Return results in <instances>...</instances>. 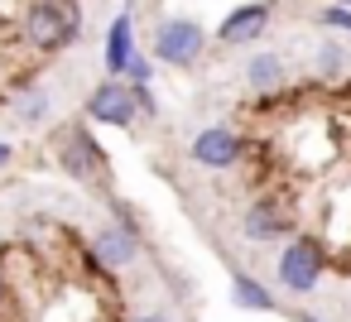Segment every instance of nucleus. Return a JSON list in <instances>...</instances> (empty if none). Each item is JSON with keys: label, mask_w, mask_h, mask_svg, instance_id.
<instances>
[{"label": "nucleus", "mask_w": 351, "mask_h": 322, "mask_svg": "<svg viewBox=\"0 0 351 322\" xmlns=\"http://www.w3.org/2000/svg\"><path fill=\"white\" fill-rule=\"evenodd\" d=\"M346 68H351V53L341 44H317L313 49V77L317 82H341Z\"/></svg>", "instance_id": "obj_13"}, {"label": "nucleus", "mask_w": 351, "mask_h": 322, "mask_svg": "<svg viewBox=\"0 0 351 322\" xmlns=\"http://www.w3.org/2000/svg\"><path fill=\"white\" fill-rule=\"evenodd\" d=\"M289 322H322V317L308 312V308H289Z\"/></svg>", "instance_id": "obj_20"}, {"label": "nucleus", "mask_w": 351, "mask_h": 322, "mask_svg": "<svg viewBox=\"0 0 351 322\" xmlns=\"http://www.w3.org/2000/svg\"><path fill=\"white\" fill-rule=\"evenodd\" d=\"M15 111H20V121H25V125H44V121L53 116V97H49L44 87H20Z\"/></svg>", "instance_id": "obj_14"}, {"label": "nucleus", "mask_w": 351, "mask_h": 322, "mask_svg": "<svg viewBox=\"0 0 351 322\" xmlns=\"http://www.w3.org/2000/svg\"><path fill=\"white\" fill-rule=\"evenodd\" d=\"M53 159H58V169H63L68 178H77L82 188H106V183H111V159H106V149L97 145L92 121H82V116L58 130Z\"/></svg>", "instance_id": "obj_3"}, {"label": "nucleus", "mask_w": 351, "mask_h": 322, "mask_svg": "<svg viewBox=\"0 0 351 322\" xmlns=\"http://www.w3.org/2000/svg\"><path fill=\"white\" fill-rule=\"evenodd\" d=\"M284 77H289V68H284V58H279V53H255V58L245 63V82H250L260 97L279 92V87H284Z\"/></svg>", "instance_id": "obj_12"}, {"label": "nucleus", "mask_w": 351, "mask_h": 322, "mask_svg": "<svg viewBox=\"0 0 351 322\" xmlns=\"http://www.w3.org/2000/svg\"><path fill=\"white\" fill-rule=\"evenodd\" d=\"M231 303H236V312H279L274 288L250 269H231Z\"/></svg>", "instance_id": "obj_11"}, {"label": "nucleus", "mask_w": 351, "mask_h": 322, "mask_svg": "<svg viewBox=\"0 0 351 322\" xmlns=\"http://www.w3.org/2000/svg\"><path fill=\"white\" fill-rule=\"evenodd\" d=\"M135 53H140V44H135V10L121 5V15H111V25H106V44H101L106 77H125V68H130Z\"/></svg>", "instance_id": "obj_10"}, {"label": "nucleus", "mask_w": 351, "mask_h": 322, "mask_svg": "<svg viewBox=\"0 0 351 322\" xmlns=\"http://www.w3.org/2000/svg\"><path fill=\"white\" fill-rule=\"evenodd\" d=\"M10 159H15V145H10V140H0V173L10 169Z\"/></svg>", "instance_id": "obj_19"}, {"label": "nucleus", "mask_w": 351, "mask_h": 322, "mask_svg": "<svg viewBox=\"0 0 351 322\" xmlns=\"http://www.w3.org/2000/svg\"><path fill=\"white\" fill-rule=\"evenodd\" d=\"M241 236H245L250 245H274V240L293 236V207H289L284 197H274V193L255 197V202L241 212Z\"/></svg>", "instance_id": "obj_8"}, {"label": "nucleus", "mask_w": 351, "mask_h": 322, "mask_svg": "<svg viewBox=\"0 0 351 322\" xmlns=\"http://www.w3.org/2000/svg\"><path fill=\"white\" fill-rule=\"evenodd\" d=\"M87 121L92 125H106V130H135L140 125V106H135V87L125 77H101L92 92H87Z\"/></svg>", "instance_id": "obj_6"}, {"label": "nucleus", "mask_w": 351, "mask_h": 322, "mask_svg": "<svg viewBox=\"0 0 351 322\" xmlns=\"http://www.w3.org/2000/svg\"><path fill=\"white\" fill-rule=\"evenodd\" d=\"M341 5H351V0H341Z\"/></svg>", "instance_id": "obj_22"}, {"label": "nucleus", "mask_w": 351, "mask_h": 322, "mask_svg": "<svg viewBox=\"0 0 351 322\" xmlns=\"http://www.w3.org/2000/svg\"><path fill=\"white\" fill-rule=\"evenodd\" d=\"M269 25H274V0H245V5H236V10H226V15H221V25H217V34H212V39H217L221 49L260 44Z\"/></svg>", "instance_id": "obj_9"}, {"label": "nucleus", "mask_w": 351, "mask_h": 322, "mask_svg": "<svg viewBox=\"0 0 351 322\" xmlns=\"http://www.w3.org/2000/svg\"><path fill=\"white\" fill-rule=\"evenodd\" d=\"M188 159L197 169H207V173H231V169L245 164V135L236 125H221V121L217 125H202L188 140Z\"/></svg>", "instance_id": "obj_7"}, {"label": "nucleus", "mask_w": 351, "mask_h": 322, "mask_svg": "<svg viewBox=\"0 0 351 322\" xmlns=\"http://www.w3.org/2000/svg\"><path fill=\"white\" fill-rule=\"evenodd\" d=\"M125 82H154V53H135L125 68Z\"/></svg>", "instance_id": "obj_17"}, {"label": "nucleus", "mask_w": 351, "mask_h": 322, "mask_svg": "<svg viewBox=\"0 0 351 322\" xmlns=\"http://www.w3.org/2000/svg\"><path fill=\"white\" fill-rule=\"evenodd\" d=\"M207 49H212V34H207L202 20H193V15H164V20L154 25V39H149L154 63H159V68H173V73L197 68V63L207 58Z\"/></svg>", "instance_id": "obj_4"}, {"label": "nucleus", "mask_w": 351, "mask_h": 322, "mask_svg": "<svg viewBox=\"0 0 351 322\" xmlns=\"http://www.w3.org/2000/svg\"><path fill=\"white\" fill-rule=\"evenodd\" d=\"M317 29L351 39V5H341V0H337V5H322V10H317Z\"/></svg>", "instance_id": "obj_15"}, {"label": "nucleus", "mask_w": 351, "mask_h": 322, "mask_svg": "<svg viewBox=\"0 0 351 322\" xmlns=\"http://www.w3.org/2000/svg\"><path fill=\"white\" fill-rule=\"evenodd\" d=\"M140 245H145V221H140V212L125 202V197H106V221L92 231V240H87V264L101 274V279H111V274H121V269H130L135 260H140Z\"/></svg>", "instance_id": "obj_1"}, {"label": "nucleus", "mask_w": 351, "mask_h": 322, "mask_svg": "<svg viewBox=\"0 0 351 322\" xmlns=\"http://www.w3.org/2000/svg\"><path fill=\"white\" fill-rule=\"evenodd\" d=\"M327 274V250L317 236H289L279 260H274V288H284L289 298H308Z\"/></svg>", "instance_id": "obj_5"}, {"label": "nucleus", "mask_w": 351, "mask_h": 322, "mask_svg": "<svg viewBox=\"0 0 351 322\" xmlns=\"http://www.w3.org/2000/svg\"><path fill=\"white\" fill-rule=\"evenodd\" d=\"M0 303H5V274H0Z\"/></svg>", "instance_id": "obj_21"}, {"label": "nucleus", "mask_w": 351, "mask_h": 322, "mask_svg": "<svg viewBox=\"0 0 351 322\" xmlns=\"http://www.w3.org/2000/svg\"><path fill=\"white\" fill-rule=\"evenodd\" d=\"M125 322H178L173 312H164V308H145V312H130Z\"/></svg>", "instance_id": "obj_18"}, {"label": "nucleus", "mask_w": 351, "mask_h": 322, "mask_svg": "<svg viewBox=\"0 0 351 322\" xmlns=\"http://www.w3.org/2000/svg\"><path fill=\"white\" fill-rule=\"evenodd\" d=\"M130 87H135L140 121H159V97H154V82H130Z\"/></svg>", "instance_id": "obj_16"}, {"label": "nucleus", "mask_w": 351, "mask_h": 322, "mask_svg": "<svg viewBox=\"0 0 351 322\" xmlns=\"http://www.w3.org/2000/svg\"><path fill=\"white\" fill-rule=\"evenodd\" d=\"M20 34H25V44H29L34 53L49 58V53H63V49L77 44L82 15H77L73 0H29V5H25V20H20Z\"/></svg>", "instance_id": "obj_2"}]
</instances>
